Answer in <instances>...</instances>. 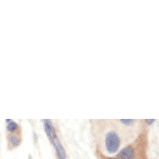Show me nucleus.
Segmentation results:
<instances>
[{"label":"nucleus","mask_w":159,"mask_h":159,"mask_svg":"<svg viewBox=\"0 0 159 159\" xmlns=\"http://www.w3.org/2000/svg\"><path fill=\"white\" fill-rule=\"evenodd\" d=\"M31 158H33V157H31V155H29V159H31Z\"/></svg>","instance_id":"obj_10"},{"label":"nucleus","mask_w":159,"mask_h":159,"mask_svg":"<svg viewBox=\"0 0 159 159\" xmlns=\"http://www.w3.org/2000/svg\"><path fill=\"white\" fill-rule=\"evenodd\" d=\"M52 144H53V147L55 149V154H57L58 159H68L66 152H65V149H64V147H63V144H61V142L59 139H55L54 142H52Z\"/></svg>","instance_id":"obj_4"},{"label":"nucleus","mask_w":159,"mask_h":159,"mask_svg":"<svg viewBox=\"0 0 159 159\" xmlns=\"http://www.w3.org/2000/svg\"><path fill=\"white\" fill-rule=\"evenodd\" d=\"M9 147L10 148H16L21 143V138L19 134H9Z\"/></svg>","instance_id":"obj_6"},{"label":"nucleus","mask_w":159,"mask_h":159,"mask_svg":"<svg viewBox=\"0 0 159 159\" xmlns=\"http://www.w3.org/2000/svg\"><path fill=\"white\" fill-rule=\"evenodd\" d=\"M107 159H118V158H110V157H109V158H107Z\"/></svg>","instance_id":"obj_9"},{"label":"nucleus","mask_w":159,"mask_h":159,"mask_svg":"<svg viewBox=\"0 0 159 159\" xmlns=\"http://www.w3.org/2000/svg\"><path fill=\"white\" fill-rule=\"evenodd\" d=\"M154 123H155L154 119H148V120H145V124H148V125H152V124H154Z\"/></svg>","instance_id":"obj_8"},{"label":"nucleus","mask_w":159,"mask_h":159,"mask_svg":"<svg viewBox=\"0 0 159 159\" xmlns=\"http://www.w3.org/2000/svg\"><path fill=\"white\" fill-rule=\"evenodd\" d=\"M43 127H44L45 134H47L48 139L50 140V143H52V142H54L55 139H59V138H58V133H57V130H55L54 124H53V122H52V120L44 119V120H43Z\"/></svg>","instance_id":"obj_2"},{"label":"nucleus","mask_w":159,"mask_h":159,"mask_svg":"<svg viewBox=\"0 0 159 159\" xmlns=\"http://www.w3.org/2000/svg\"><path fill=\"white\" fill-rule=\"evenodd\" d=\"M119 123L123 124V125H127V127H132L135 123V120H134V119H120Z\"/></svg>","instance_id":"obj_7"},{"label":"nucleus","mask_w":159,"mask_h":159,"mask_svg":"<svg viewBox=\"0 0 159 159\" xmlns=\"http://www.w3.org/2000/svg\"><path fill=\"white\" fill-rule=\"evenodd\" d=\"M5 124H7V130L9 132V134H15L20 129L19 124L15 120H13V119H7Z\"/></svg>","instance_id":"obj_5"},{"label":"nucleus","mask_w":159,"mask_h":159,"mask_svg":"<svg viewBox=\"0 0 159 159\" xmlns=\"http://www.w3.org/2000/svg\"><path fill=\"white\" fill-rule=\"evenodd\" d=\"M137 152L133 145H127L120 152H118V159H135Z\"/></svg>","instance_id":"obj_3"},{"label":"nucleus","mask_w":159,"mask_h":159,"mask_svg":"<svg viewBox=\"0 0 159 159\" xmlns=\"http://www.w3.org/2000/svg\"><path fill=\"white\" fill-rule=\"evenodd\" d=\"M120 144H122L120 134H119L116 130L107 132V134L104 135V150L108 154L118 153L119 148H120Z\"/></svg>","instance_id":"obj_1"}]
</instances>
